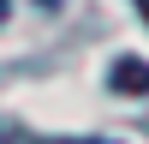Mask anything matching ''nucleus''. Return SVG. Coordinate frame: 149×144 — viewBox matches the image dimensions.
I'll use <instances>...</instances> for the list:
<instances>
[{"instance_id":"f257e3e1","label":"nucleus","mask_w":149,"mask_h":144,"mask_svg":"<svg viewBox=\"0 0 149 144\" xmlns=\"http://www.w3.org/2000/svg\"><path fill=\"white\" fill-rule=\"evenodd\" d=\"M107 78H113V90H125V96H149V60H113V72H107Z\"/></svg>"},{"instance_id":"f03ea898","label":"nucleus","mask_w":149,"mask_h":144,"mask_svg":"<svg viewBox=\"0 0 149 144\" xmlns=\"http://www.w3.org/2000/svg\"><path fill=\"white\" fill-rule=\"evenodd\" d=\"M30 144H107V138H30Z\"/></svg>"},{"instance_id":"7ed1b4c3","label":"nucleus","mask_w":149,"mask_h":144,"mask_svg":"<svg viewBox=\"0 0 149 144\" xmlns=\"http://www.w3.org/2000/svg\"><path fill=\"white\" fill-rule=\"evenodd\" d=\"M6 12H12V0H0V24H6Z\"/></svg>"},{"instance_id":"20e7f679","label":"nucleus","mask_w":149,"mask_h":144,"mask_svg":"<svg viewBox=\"0 0 149 144\" xmlns=\"http://www.w3.org/2000/svg\"><path fill=\"white\" fill-rule=\"evenodd\" d=\"M137 12H143V18H149V0H137Z\"/></svg>"}]
</instances>
